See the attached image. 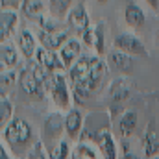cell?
<instances>
[{
	"instance_id": "8fae6325",
	"label": "cell",
	"mask_w": 159,
	"mask_h": 159,
	"mask_svg": "<svg viewBox=\"0 0 159 159\" xmlns=\"http://www.w3.org/2000/svg\"><path fill=\"white\" fill-rule=\"evenodd\" d=\"M72 9V0H48V11L50 17L56 20H61L65 17H69Z\"/></svg>"
},
{
	"instance_id": "8992f818",
	"label": "cell",
	"mask_w": 159,
	"mask_h": 159,
	"mask_svg": "<svg viewBox=\"0 0 159 159\" xmlns=\"http://www.w3.org/2000/svg\"><path fill=\"white\" fill-rule=\"evenodd\" d=\"M80 54H81V44H80V41H76V39L67 41V43L63 44L61 52H59V57H61L63 67H65V69H72V65L78 61Z\"/></svg>"
},
{
	"instance_id": "9a60e30c",
	"label": "cell",
	"mask_w": 159,
	"mask_h": 159,
	"mask_svg": "<svg viewBox=\"0 0 159 159\" xmlns=\"http://www.w3.org/2000/svg\"><path fill=\"white\" fill-rule=\"evenodd\" d=\"M124 17H126V22L131 28H139V26L144 24V11L137 4H129L124 11Z\"/></svg>"
},
{
	"instance_id": "836d02e7",
	"label": "cell",
	"mask_w": 159,
	"mask_h": 159,
	"mask_svg": "<svg viewBox=\"0 0 159 159\" xmlns=\"http://www.w3.org/2000/svg\"><path fill=\"white\" fill-rule=\"evenodd\" d=\"M157 37H159V32H157Z\"/></svg>"
},
{
	"instance_id": "44dd1931",
	"label": "cell",
	"mask_w": 159,
	"mask_h": 159,
	"mask_svg": "<svg viewBox=\"0 0 159 159\" xmlns=\"http://www.w3.org/2000/svg\"><path fill=\"white\" fill-rule=\"evenodd\" d=\"M65 128H67V133H69L70 137H76V135H78L80 128H81V115H80V111L72 109V111L67 115V119H65Z\"/></svg>"
},
{
	"instance_id": "484cf974",
	"label": "cell",
	"mask_w": 159,
	"mask_h": 159,
	"mask_svg": "<svg viewBox=\"0 0 159 159\" xmlns=\"http://www.w3.org/2000/svg\"><path fill=\"white\" fill-rule=\"evenodd\" d=\"M13 81H15V74L13 72H2V98H6V93L13 85Z\"/></svg>"
},
{
	"instance_id": "4316f807",
	"label": "cell",
	"mask_w": 159,
	"mask_h": 159,
	"mask_svg": "<svg viewBox=\"0 0 159 159\" xmlns=\"http://www.w3.org/2000/svg\"><path fill=\"white\" fill-rule=\"evenodd\" d=\"M22 2H24V0H2V9L17 11V9L22 7Z\"/></svg>"
},
{
	"instance_id": "d4e9b609",
	"label": "cell",
	"mask_w": 159,
	"mask_h": 159,
	"mask_svg": "<svg viewBox=\"0 0 159 159\" xmlns=\"http://www.w3.org/2000/svg\"><path fill=\"white\" fill-rule=\"evenodd\" d=\"M67 154H69V146H67V143H59L56 148H52V152H50V159H65L67 157Z\"/></svg>"
},
{
	"instance_id": "d6a6232c",
	"label": "cell",
	"mask_w": 159,
	"mask_h": 159,
	"mask_svg": "<svg viewBox=\"0 0 159 159\" xmlns=\"http://www.w3.org/2000/svg\"><path fill=\"white\" fill-rule=\"evenodd\" d=\"M96 2H100V4H106V2H107V0H96Z\"/></svg>"
},
{
	"instance_id": "5bb4252c",
	"label": "cell",
	"mask_w": 159,
	"mask_h": 159,
	"mask_svg": "<svg viewBox=\"0 0 159 159\" xmlns=\"http://www.w3.org/2000/svg\"><path fill=\"white\" fill-rule=\"evenodd\" d=\"M43 9H44L43 0H24L22 7H20V11L32 20H35V19L43 20Z\"/></svg>"
},
{
	"instance_id": "7a4b0ae2",
	"label": "cell",
	"mask_w": 159,
	"mask_h": 159,
	"mask_svg": "<svg viewBox=\"0 0 159 159\" xmlns=\"http://www.w3.org/2000/svg\"><path fill=\"white\" fill-rule=\"evenodd\" d=\"M50 93H52V100L56 102V106H59L61 109L69 107V87H67V80L61 72H56L50 78Z\"/></svg>"
},
{
	"instance_id": "ffe728a7",
	"label": "cell",
	"mask_w": 159,
	"mask_h": 159,
	"mask_svg": "<svg viewBox=\"0 0 159 159\" xmlns=\"http://www.w3.org/2000/svg\"><path fill=\"white\" fill-rule=\"evenodd\" d=\"M135 124H137V115H135L133 111H126V113L122 115L120 122H119L120 135H124V137L131 135V133H133V129H135Z\"/></svg>"
},
{
	"instance_id": "4fadbf2b",
	"label": "cell",
	"mask_w": 159,
	"mask_h": 159,
	"mask_svg": "<svg viewBox=\"0 0 159 159\" xmlns=\"http://www.w3.org/2000/svg\"><path fill=\"white\" fill-rule=\"evenodd\" d=\"M19 48L20 52L30 59L37 54V46H35V37L28 32V30H22L20 35H19Z\"/></svg>"
},
{
	"instance_id": "30bf717a",
	"label": "cell",
	"mask_w": 159,
	"mask_h": 159,
	"mask_svg": "<svg viewBox=\"0 0 159 159\" xmlns=\"http://www.w3.org/2000/svg\"><path fill=\"white\" fill-rule=\"evenodd\" d=\"M109 61H111V65L122 72V74H129L131 70H133V59L129 57V54H124V52H113V54H109Z\"/></svg>"
},
{
	"instance_id": "ba28073f",
	"label": "cell",
	"mask_w": 159,
	"mask_h": 159,
	"mask_svg": "<svg viewBox=\"0 0 159 159\" xmlns=\"http://www.w3.org/2000/svg\"><path fill=\"white\" fill-rule=\"evenodd\" d=\"M17 22H19L17 11L2 9V15H0V39H2V43H6V41L11 37V34L15 32Z\"/></svg>"
},
{
	"instance_id": "3957f363",
	"label": "cell",
	"mask_w": 159,
	"mask_h": 159,
	"mask_svg": "<svg viewBox=\"0 0 159 159\" xmlns=\"http://www.w3.org/2000/svg\"><path fill=\"white\" fill-rule=\"evenodd\" d=\"M115 46H117V50L124 52V54H139V56L146 54V48H144L143 41L137 39L131 34H120V35H117L115 37Z\"/></svg>"
},
{
	"instance_id": "e0dca14e",
	"label": "cell",
	"mask_w": 159,
	"mask_h": 159,
	"mask_svg": "<svg viewBox=\"0 0 159 159\" xmlns=\"http://www.w3.org/2000/svg\"><path fill=\"white\" fill-rule=\"evenodd\" d=\"M0 56H2V67H15L17 61H19V56H17V50L15 46L7 41V43H2V48H0Z\"/></svg>"
},
{
	"instance_id": "6da1fadb",
	"label": "cell",
	"mask_w": 159,
	"mask_h": 159,
	"mask_svg": "<svg viewBox=\"0 0 159 159\" xmlns=\"http://www.w3.org/2000/svg\"><path fill=\"white\" fill-rule=\"evenodd\" d=\"M30 135H32V129H30L28 122L22 120V119L11 120V122L4 128V139H6L9 144H13V146L28 143Z\"/></svg>"
},
{
	"instance_id": "603a6c76",
	"label": "cell",
	"mask_w": 159,
	"mask_h": 159,
	"mask_svg": "<svg viewBox=\"0 0 159 159\" xmlns=\"http://www.w3.org/2000/svg\"><path fill=\"white\" fill-rule=\"evenodd\" d=\"M98 54H104V24H96L94 26V44Z\"/></svg>"
},
{
	"instance_id": "5b68a950",
	"label": "cell",
	"mask_w": 159,
	"mask_h": 159,
	"mask_svg": "<svg viewBox=\"0 0 159 159\" xmlns=\"http://www.w3.org/2000/svg\"><path fill=\"white\" fill-rule=\"evenodd\" d=\"M93 61H94V57H80L78 61L72 65V69H70V80H72V83H87L89 81Z\"/></svg>"
},
{
	"instance_id": "52a82bcc",
	"label": "cell",
	"mask_w": 159,
	"mask_h": 159,
	"mask_svg": "<svg viewBox=\"0 0 159 159\" xmlns=\"http://www.w3.org/2000/svg\"><path fill=\"white\" fill-rule=\"evenodd\" d=\"M39 41L44 48H48V50H57V48H63V44L67 43V32H65V30H59V32L41 30Z\"/></svg>"
},
{
	"instance_id": "7c38bea8",
	"label": "cell",
	"mask_w": 159,
	"mask_h": 159,
	"mask_svg": "<svg viewBox=\"0 0 159 159\" xmlns=\"http://www.w3.org/2000/svg\"><path fill=\"white\" fill-rule=\"evenodd\" d=\"M41 85H43V83L37 80L35 72H34V67L22 70V74H20V87H22V91H24L26 94H35L41 89Z\"/></svg>"
},
{
	"instance_id": "4dcf8cb0",
	"label": "cell",
	"mask_w": 159,
	"mask_h": 159,
	"mask_svg": "<svg viewBox=\"0 0 159 159\" xmlns=\"http://www.w3.org/2000/svg\"><path fill=\"white\" fill-rule=\"evenodd\" d=\"M124 159H135V156H131V154H126V156H124Z\"/></svg>"
},
{
	"instance_id": "277c9868",
	"label": "cell",
	"mask_w": 159,
	"mask_h": 159,
	"mask_svg": "<svg viewBox=\"0 0 159 159\" xmlns=\"http://www.w3.org/2000/svg\"><path fill=\"white\" fill-rule=\"evenodd\" d=\"M67 22L74 32H78L80 35H83L89 30V17H87V9H85L83 4H78V6H74L70 9V13L67 17Z\"/></svg>"
},
{
	"instance_id": "1f68e13d",
	"label": "cell",
	"mask_w": 159,
	"mask_h": 159,
	"mask_svg": "<svg viewBox=\"0 0 159 159\" xmlns=\"http://www.w3.org/2000/svg\"><path fill=\"white\" fill-rule=\"evenodd\" d=\"M0 157H2V159H6V150H2V152H0Z\"/></svg>"
},
{
	"instance_id": "cb8c5ba5",
	"label": "cell",
	"mask_w": 159,
	"mask_h": 159,
	"mask_svg": "<svg viewBox=\"0 0 159 159\" xmlns=\"http://www.w3.org/2000/svg\"><path fill=\"white\" fill-rule=\"evenodd\" d=\"M11 111H13L11 102L6 100V98H2V104H0V120H2V124H6L7 120L11 119Z\"/></svg>"
},
{
	"instance_id": "f1b7e54d",
	"label": "cell",
	"mask_w": 159,
	"mask_h": 159,
	"mask_svg": "<svg viewBox=\"0 0 159 159\" xmlns=\"http://www.w3.org/2000/svg\"><path fill=\"white\" fill-rule=\"evenodd\" d=\"M80 157L81 159H96V156H94L87 146H80Z\"/></svg>"
},
{
	"instance_id": "83f0119b",
	"label": "cell",
	"mask_w": 159,
	"mask_h": 159,
	"mask_svg": "<svg viewBox=\"0 0 159 159\" xmlns=\"http://www.w3.org/2000/svg\"><path fill=\"white\" fill-rule=\"evenodd\" d=\"M28 159H44V154H43V144H41V143H37V144L30 150Z\"/></svg>"
},
{
	"instance_id": "7402d4cb",
	"label": "cell",
	"mask_w": 159,
	"mask_h": 159,
	"mask_svg": "<svg viewBox=\"0 0 159 159\" xmlns=\"http://www.w3.org/2000/svg\"><path fill=\"white\" fill-rule=\"evenodd\" d=\"M143 144H144V154H146L148 157H152V156L157 154L159 141H157V137H156L152 131H146V135H144V139H143Z\"/></svg>"
},
{
	"instance_id": "ac0fdd59",
	"label": "cell",
	"mask_w": 159,
	"mask_h": 159,
	"mask_svg": "<svg viewBox=\"0 0 159 159\" xmlns=\"http://www.w3.org/2000/svg\"><path fill=\"white\" fill-rule=\"evenodd\" d=\"M109 96H111V102H113V104H122V102L129 96V89H128V85H126L124 80H117V81L111 85Z\"/></svg>"
},
{
	"instance_id": "2e32d148",
	"label": "cell",
	"mask_w": 159,
	"mask_h": 159,
	"mask_svg": "<svg viewBox=\"0 0 159 159\" xmlns=\"http://www.w3.org/2000/svg\"><path fill=\"white\" fill-rule=\"evenodd\" d=\"M98 146L104 154L106 159H117V150H115V143H113V137L109 131H102L98 135Z\"/></svg>"
},
{
	"instance_id": "d6986e66",
	"label": "cell",
	"mask_w": 159,
	"mask_h": 159,
	"mask_svg": "<svg viewBox=\"0 0 159 159\" xmlns=\"http://www.w3.org/2000/svg\"><path fill=\"white\" fill-rule=\"evenodd\" d=\"M102 80H104V63H102L100 59L94 57V61H93V69H91V76H89V81H87L89 89L94 91V89L100 85Z\"/></svg>"
},
{
	"instance_id": "f546056e",
	"label": "cell",
	"mask_w": 159,
	"mask_h": 159,
	"mask_svg": "<svg viewBox=\"0 0 159 159\" xmlns=\"http://www.w3.org/2000/svg\"><path fill=\"white\" fill-rule=\"evenodd\" d=\"M146 2H148V6H150V7L159 9V0H146Z\"/></svg>"
},
{
	"instance_id": "9c48e42d",
	"label": "cell",
	"mask_w": 159,
	"mask_h": 159,
	"mask_svg": "<svg viewBox=\"0 0 159 159\" xmlns=\"http://www.w3.org/2000/svg\"><path fill=\"white\" fill-rule=\"evenodd\" d=\"M37 63H39L41 67H44L46 70H50V72H56V70H63L65 67H63V63L57 59V56L54 54V50H48V48H44V46H39L37 48Z\"/></svg>"
}]
</instances>
